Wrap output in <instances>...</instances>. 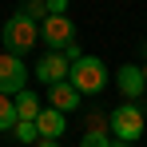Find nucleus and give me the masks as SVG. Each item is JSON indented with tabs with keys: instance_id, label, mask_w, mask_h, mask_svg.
<instances>
[{
	"instance_id": "9d476101",
	"label": "nucleus",
	"mask_w": 147,
	"mask_h": 147,
	"mask_svg": "<svg viewBox=\"0 0 147 147\" xmlns=\"http://www.w3.org/2000/svg\"><path fill=\"white\" fill-rule=\"evenodd\" d=\"M16 115H20V123H36L44 115V107H40V99L32 96V92H20L16 96Z\"/></svg>"
},
{
	"instance_id": "20e7f679",
	"label": "nucleus",
	"mask_w": 147,
	"mask_h": 147,
	"mask_svg": "<svg viewBox=\"0 0 147 147\" xmlns=\"http://www.w3.org/2000/svg\"><path fill=\"white\" fill-rule=\"evenodd\" d=\"M28 64L12 52H0V96H20L28 92Z\"/></svg>"
},
{
	"instance_id": "39448f33",
	"label": "nucleus",
	"mask_w": 147,
	"mask_h": 147,
	"mask_svg": "<svg viewBox=\"0 0 147 147\" xmlns=\"http://www.w3.org/2000/svg\"><path fill=\"white\" fill-rule=\"evenodd\" d=\"M68 76H72V64H68V56H64V52H48V56L36 64V80H40V84H48V88L64 84Z\"/></svg>"
},
{
	"instance_id": "f8f14e48",
	"label": "nucleus",
	"mask_w": 147,
	"mask_h": 147,
	"mask_svg": "<svg viewBox=\"0 0 147 147\" xmlns=\"http://www.w3.org/2000/svg\"><path fill=\"white\" fill-rule=\"evenodd\" d=\"M16 139L20 143H40V127L36 123H16Z\"/></svg>"
},
{
	"instance_id": "f03ea898",
	"label": "nucleus",
	"mask_w": 147,
	"mask_h": 147,
	"mask_svg": "<svg viewBox=\"0 0 147 147\" xmlns=\"http://www.w3.org/2000/svg\"><path fill=\"white\" fill-rule=\"evenodd\" d=\"M36 40H40V28H36V20H28L24 12L8 16V24H4V32H0V44H4V52H12V56L32 52Z\"/></svg>"
},
{
	"instance_id": "2eb2a0df",
	"label": "nucleus",
	"mask_w": 147,
	"mask_h": 147,
	"mask_svg": "<svg viewBox=\"0 0 147 147\" xmlns=\"http://www.w3.org/2000/svg\"><path fill=\"white\" fill-rule=\"evenodd\" d=\"M68 12V0H48V16H64Z\"/></svg>"
},
{
	"instance_id": "dca6fc26",
	"label": "nucleus",
	"mask_w": 147,
	"mask_h": 147,
	"mask_svg": "<svg viewBox=\"0 0 147 147\" xmlns=\"http://www.w3.org/2000/svg\"><path fill=\"white\" fill-rule=\"evenodd\" d=\"M36 147H60V143H56V139H40Z\"/></svg>"
},
{
	"instance_id": "423d86ee",
	"label": "nucleus",
	"mask_w": 147,
	"mask_h": 147,
	"mask_svg": "<svg viewBox=\"0 0 147 147\" xmlns=\"http://www.w3.org/2000/svg\"><path fill=\"white\" fill-rule=\"evenodd\" d=\"M40 36H44L56 52H64L68 44H76V28H72V20H68V16H48V20H44V28H40Z\"/></svg>"
},
{
	"instance_id": "7ed1b4c3",
	"label": "nucleus",
	"mask_w": 147,
	"mask_h": 147,
	"mask_svg": "<svg viewBox=\"0 0 147 147\" xmlns=\"http://www.w3.org/2000/svg\"><path fill=\"white\" fill-rule=\"evenodd\" d=\"M68 80L76 84L80 96H99V92L107 88V68H103L99 56H84V60L72 64V76H68Z\"/></svg>"
},
{
	"instance_id": "a211bd4d",
	"label": "nucleus",
	"mask_w": 147,
	"mask_h": 147,
	"mask_svg": "<svg viewBox=\"0 0 147 147\" xmlns=\"http://www.w3.org/2000/svg\"><path fill=\"white\" fill-rule=\"evenodd\" d=\"M143 76H147V64H143Z\"/></svg>"
},
{
	"instance_id": "4468645a",
	"label": "nucleus",
	"mask_w": 147,
	"mask_h": 147,
	"mask_svg": "<svg viewBox=\"0 0 147 147\" xmlns=\"http://www.w3.org/2000/svg\"><path fill=\"white\" fill-rule=\"evenodd\" d=\"M80 147H111V139H107V131H88L80 139Z\"/></svg>"
},
{
	"instance_id": "0eeeda50",
	"label": "nucleus",
	"mask_w": 147,
	"mask_h": 147,
	"mask_svg": "<svg viewBox=\"0 0 147 147\" xmlns=\"http://www.w3.org/2000/svg\"><path fill=\"white\" fill-rule=\"evenodd\" d=\"M115 84H119V92H123V96H143V88H147L143 64H123L119 72H115Z\"/></svg>"
},
{
	"instance_id": "1a4fd4ad",
	"label": "nucleus",
	"mask_w": 147,
	"mask_h": 147,
	"mask_svg": "<svg viewBox=\"0 0 147 147\" xmlns=\"http://www.w3.org/2000/svg\"><path fill=\"white\" fill-rule=\"evenodd\" d=\"M36 127H40V139H56V143H60V135H64V127H68V123H64V111L48 107V111L36 119Z\"/></svg>"
},
{
	"instance_id": "f257e3e1",
	"label": "nucleus",
	"mask_w": 147,
	"mask_h": 147,
	"mask_svg": "<svg viewBox=\"0 0 147 147\" xmlns=\"http://www.w3.org/2000/svg\"><path fill=\"white\" fill-rule=\"evenodd\" d=\"M111 135H115V143H135V139H143L147 131V115L139 103H119L115 111H111V127H107Z\"/></svg>"
},
{
	"instance_id": "f3484780",
	"label": "nucleus",
	"mask_w": 147,
	"mask_h": 147,
	"mask_svg": "<svg viewBox=\"0 0 147 147\" xmlns=\"http://www.w3.org/2000/svg\"><path fill=\"white\" fill-rule=\"evenodd\" d=\"M111 147H131V143H111Z\"/></svg>"
},
{
	"instance_id": "6e6552de",
	"label": "nucleus",
	"mask_w": 147,
	"mask_h": 147,
	"mask_svg": "<svg viewBox=\"0 0 147 147\" xmlns=\"http://www.w3.org/2000/svg\"><path fill=\"white\" fill-rule=\"evenodd\" d=\"M48 96H52V107H56V111H76V107H80V92H76L72 80H64V84L48 88Z\"/></svg>"
},
{
	"instance_id": "9b49d317",
	"label": "nucleus",
	"mask_w": 147,
	"mask_h": 147,
	"mask_svg": "<svg viewBox=\"0 0 147 147\" xmlns=\"http://www.w3.org/2000/svg\"><path fill=\"white\" fill-rule=\"evenodd\" d=\"M16 123H20V115H16V96H0V131H16Z\"/></svg>"
},
{
	"instance_id": "ddd939ff",
	"label": "nucleus",
	"mask_w": 147,
	"mask_h": 147,
	"mask_svg": "<svg viewBox=\"0 0 147 147\" xmlns=\"http://www.w3.org/2000/svg\"><path fill=\"white\" fill-rule=\"evenodd\" d=\"M20 12H24L28 20H48V4H40V0H28Z\"/></svg>"
}]
</instances>
